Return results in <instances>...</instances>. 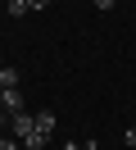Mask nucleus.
Returning <instances> with one entry per match:
<instances>
[{
    "label": "nucleus",
    "instance_id": "f257e3e1",
    "mask_svg": "<svg viewBox=\"0 0 136 150\" xmlns=\"http://www.w3.org/2000/svg\"><path fill=\"white\" fill-rule=\"evenodd\" d=\"M9 127H14V141L23 146V141L36 132V114H27V109H23V114H14V118H9Z\"/></svg>",
    "mask_w": 136,
    "mask_h": 150
},
{
    "label": "nucleus",
    "instance_id": "f03ea898",
    "mask_svg": "<svg viewBox=\"0 0 136 150\" xmlns=\"http://www.w3.org/2000/svg\"><path fill=\"white\" fill-rule=\"evenodd\" d=\"M0 109H5L9 118L23 114V91H18V86H5V91H0Z\"/></svg>",
    "mask_w": 136,
    "mask_h": 150
},
{
    "label": "nucleus",
    "instance_id": "7ed1b4c3",
    "mask_svg": "<svg viewBox=\"0 0 136 150\" xmlns=\"http://www.w3.org/2000/svg\"><path fill=\"white\" fill-rule=\"evenodd\" d=\"M54 123H59V118H54L50 109H41V114H36V132H41V137H54Z\"/></svg>",
    "mask_w": 136,
    "mask_h": 150
},
{
    "label": "nucleus",
    "instance_id": "20e7f679",
    "mask_svg": "<svg viewBox=\"0 0 136 150\" xmlns=\"http://www.w3.org/2000/svg\"><path fill=\"white\" fill-rule=\"evenodd\" d=\"M5 9L14 14V18H23V14H27V0H5Z\"/></svg>",
    "mask_w": 136,
    "mask_h": 150
},
{
    "label": "nucleus",
    "instance_id": "39448f33",
    "mask_svg": "<svg viewBox=\"0 0 136 150\" xmlns=\"http://www.w3.org/2000/svg\"><path fill=\"white\" fill-rule=\"evenodd\" d=\"M0 82H5V86H18V68H0Z\"/></svg>",
    "mask_w": 136,
    "mask_h": 150
},
{
    "label": "nucleus",
    "instance_id": "423d86ee",
    "mask_svg": "<svg viewBox=\"0 0 136 150\" xmlns=\"http://www.w3.org/2000/svg\"><path fill=\"white\" fill-rule=\"evenodd\" d=\"M63 150H100L95 141H73V146H63Z\"/></svg>",
    "mask_w": 136,
    "mask_h": 150
},
{
    "label": "nucleus",
    "instance_id": "0eeeda50",
    "mask_svg": "<svg viewBox=\"0 0 136 150\" xmlns=\"http://www.w3.org/2000/svg\"><path fill=\"white\" fill-rule=\"evenodd\" d=\"M123 141H127V146L136 150V127H127V132H123Z\"/></svg>",
    "mask_w": 136,
    "mask_h": 150
},
{
    "label": "nucleus",
    "instance_id": "6e6552de",
    "mask_svg": "<svg viewBox=\"0 0 136 150\" xmlns=\"http://www.w3.org/2000/svg\"><path fill=\"white\" fill-rule=\"evenodd\" d=\"M27 9H50V0H27Z\"/></svg>",
    "mask_w": 136,
    "mask_h": 150
},
{
    "label": "nucleus",
    "instance_id": "1a4fd4ad",
    "mask_svg": "<svg viewBox=\"0 0 136 150\" xmlns=\"http://www.w3.org/2000/svg\"><path fill=\"white\" fill-rule=\"evenodd\" d=\"M91 5H100V9H113V5H118V0H91Z\"/></svg>",
    "mask_w": 136,
    "mask_h": 150
},
{
    "label": "nucleus",
    "instance_id": "9d476101",
    "mask_svg": "<svg viewBox=\"0 0 136 150\" xmlns=\"http://www.w3.org/2000/svg\"><path fill=\"white\" fill-rule=\"evenodd\" d=\"M5 118H9V114H0V123H5Z\"/></svg>",
    "mask_w": 136,
    "mask_h": 150
},
{
    "label": "nucleus",
    "instance_id": "9b49d317",
    "mask_svg": "<svg viewBox=\"0 0 136 150\" xmlns=\"http://www.w3.org/2000/svg\"><path fill=\"white\" fill-rule=\"evenodd\" d=\"M0 91H5V82H0Z\"/></svg>",
    "mask_w": 136,
    "mask_h": 150
}]
</instances>
